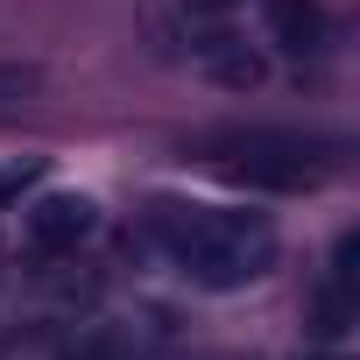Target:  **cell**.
Returning <instances> with one entry per match:
<instances>
[{
  "label": "cell",
  "mask_w": 360,
  "mask_h": 360,
  "mask_svg": "<svg viewBox=\"0 0 360 360\" xmlns=\"http://www.w3.org/2000/svg\"><path fill=\"white\" fill-rule=\"evenodd\" d=\"M262 29L283 57H318L325 50V8L318 0H262Z\"/></svg>",
  "instance_id": "cell-5"
},
{
  "label": "cell",
  "mask_w": 360,
  "mask_h": 360,
  "mask_svg": "<svg viewBox=\"0 0 360 360\" xmlns=\"http://www.w3.org/2000/svg\"><path fill=\"white\" fill-rule=\"evenodd\" d=\"M162 353V325L155 318H92L64 339L57 360H155Z\"/></svg>",
  "instance_id": "cell-4"
},
{
  "label": "cell",
  "mask_w": 360,
  "mask_h": 360,
  "mask_svg": "<svg viewBox=\"0 0 360 360\" xmlns=\"http://www.w3.org/2000/svg\"><path fill=\"white\" fill-rule=\"evenodd\" d=\"M43 92V64H0V113H15Z\"/></svg>",
  "instance_id": "cell-6"
},
{
  "label": "cell",
  "mask_w": 360,
  "mask_h": 360,
  "mask_svg": "<svg viewBox=\"0 0 360 360\" xmlns=\"http://www.w3.org/2000/svg\"><path fill=\"white\" fill-rule=\"evenodd\" d=\"M99 233V205L78 191H43L36 205H22V248L36 262H64Z\"/></svg>",
  "instance_id": "cell-3"
},
{
  "label": "cell",
  "mask_w": 360,
  "mask_h": 360,
  "mask_svg": "<svg viewBox=\"0 0 360 360\" xmlns=\"http://www.w3.org/2000/svg\"><path fill=\"white\" fill-rule=\"evenodd\" d=\"M36 176H43V155H29V162H8V169H0V205H8L15 191H29Z\"/></svg>",
  "instance_id": "cell-7"
},
{
  "label": "cell",
  "mask_w": 360,
  "mask_h": 360,
  "mask_svg": "<svg viewBox=\"0 0 360 360\" xmlns=\"http://www.w3.org/2000/svg\"><path fill=\"white\" fill-rule=\"evenodd\" d=\"M233 0H184V22H226Z\"/></svg>",
  "instance_id": "cell-8"
},
{
  "label": "cell",
  "mask_w": 360,
  "mask_h": 360,
  "mask_svg": "<svg viewBox=\"0 0 360 360\" xmlns=\"http://www.w3.org/2000/svg\"><path fill=\"white\" fill-rule=\"evenodd\" d=\"M191 155L255 191H311L318 176L339 169V141L290 134V127H219V134H198Z\"/></svg>",
  "instance_id": "cell-2"
},
{
  "label": "cell",
  "mask_w": 360,
  "mask_h": 360,
  "mask_svg": "<svg viewBox=\"0 0 360 360\" xmlns=\"http://www.w3.org/2000/svg\"><path fill=\"white\" fill-rule=\"evenodd\" d=\"M148 240L162 248V262L198 283V290H248L276 269L283 240L262 212H233V205H184L162 198L148 212Z\"/></svg>",
  "instance_id": "cell-1"
}]
</instances>
